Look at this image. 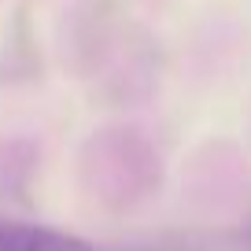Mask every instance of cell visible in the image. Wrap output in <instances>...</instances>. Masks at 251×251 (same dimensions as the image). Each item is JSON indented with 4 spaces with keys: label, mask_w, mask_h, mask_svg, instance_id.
Returning <instances> with one entry per match:
<instances>
[{
    "label": "cell",
    "mask_w": 251,
    "mask_h": 251,
    "mask_svg": "<svg viewBox=\"0 0 251 251\" xmlns=\"http://www.w3.org/2000/svg\"><path fill=\"white\" fill-rule=\"evenodd\" d=\"M0 251H96L85 236L55 226L0 218Z\"/></svg>",
    "instance_id": "6da1fadb"
}]
</instances>
